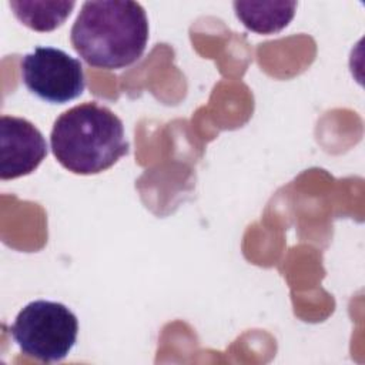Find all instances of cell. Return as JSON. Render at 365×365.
<instances>
[{
	"label": "cell",
	"instance_id": "5b68a950",
	"mask_svg": "<svg viewBox=\"0 0 365 365\" xmlns=\"http://www.w3.org/2000/svg\"><path fill=\"white\" fill-rule=\"evenodd\" d=\"M47 155L40 130L26 118H0V178L14 180L33 173Z\"/></svg>",
	"mask_w": 365,
	"mask_h": 365
},
{
	"label": "cell",
	"instance_id": "6da1fadb",
	"mask_svg": "<svg viewBox=\"0 0 365 365\" xmlns=\"http://www.w3.org/2000/svg\"><path fill=\"white\" fill-rule=\"evenodd\" d=\"M70 41L88 66L124 68L143 56L148 41V20L135 1H86L71 27Z\"/></svg>",
	"mask_w": 365,
	"mask_h": 365
},
{
	"label": "cell",
	"instance_id": "3957f363",
	"mask_svg": "<svg viewBox=\"0 0 365 365\" xmlns=\"http://www.w3.org/2000/svg\"><path fill=\"white\" fill-rule=\"evenodd\" d=\"M10 332L24 355L40 362H60L76 344L78 322L64 304L38 299L17 314Z\"/></svg>",
	"mask_w": 365,
	"mask_h": 365
},
{
	"label": "cell",
	"instance_id": "7a4b0ae2",
	"mask_svg": "<svg viewBox=\"0 0 365 365\" xmlns=\"http://www.w3.org/2000/svg\"><path fill=\"white\" fill-rule=\"evenodd\" d=\"M50 145L56 160L80 175L108 170L130 148L120 117L96 101L64 111L53 124Z\"/></svg>",
	"mask_w": 365,
	"mask_h": 365
},
{
	"label": "cell",
	"instance_id": "8992f818",
	"mask_svg": "<svg viewBox=\"0 0 365 365\" xmlns=\"http://www.w3.org/2000/svg\"><path fill=\"white\" fill-rule=\"evenodd\" d=\"M297 1H234L235 16L251 31L272 34L289 24Z\"/></svg>",
	"mask_w": 365,
	"mask_h": 365
},
{
	"label": "cell",
	"instance_id": "277c9868",
	"mask_svg": "<svg viewBox=\"0 0 365 365\" xmlns=\"http://www.w3.org/2000/svg\"><path fill=\"white\" fill-rule=\"evenodd\" d=\"M21 81L40 100L64 104L81 96L86 87L81 63L54 47H36L20 63Z\"/></svg>",
	"mask_w": 365,
	"mask_h": 365
},
{
	"label": "cell",
	"instance_id": "52a82bcc",
	"mask_svg": "<svg viewBox=\"0 0 365 365\" xmlns=\"http://www.w3.org/2000/svg\"><path fill=\"white\" fill-rule=\"evenodd\" d=\"M10 9L16 19L34 31H53L70 16L74 1H30L10 0Z\"/></svg>",
	"mask_w": 365,
	"mask_h": 365
}]
</instances>
